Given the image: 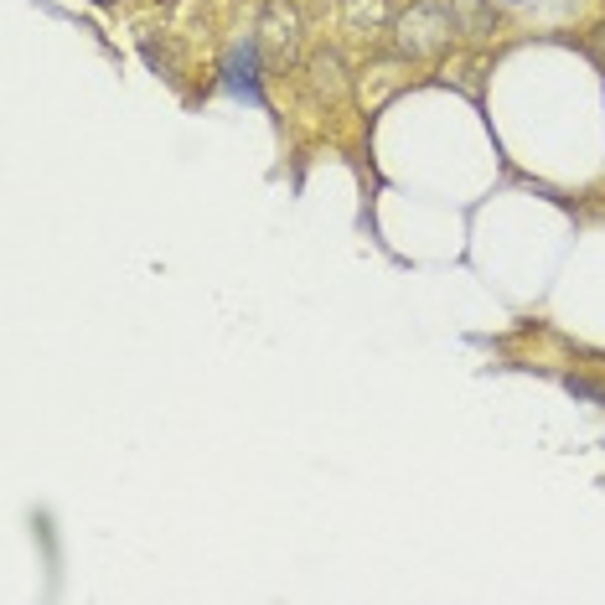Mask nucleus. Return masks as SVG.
Returning a JSON list of instances; mask_svg holds the SVG:
<instances>
[{
  "mask_svg": "<svg viewBox=\"0 0 605 605\" xmlns=\"http://www.w3.org/2000/svg\"><path fill=\"white\" fill-rule=\"evenodd\" d=\"M342 16H347L352 32H362V26H378V21L388 16V0H347Z\"/></svg>",
  "mask_w": 605,
  "mask_h": 605,
  "instance_id": "5",
  "label": "nucleus"
},
{
  "mask_svg": "<svg viewBox=\"0 0 605 605\" xmlns=\"http://www.w3.org/2000/svg\"><path fill=\"white\" fill-rule=\"evenodd\" d=\"M456 16L471 37H487L492 32V11H487V0H456Z\"/></svg>",
  "mask_w": 605,
  "mask_h": 605,
  "instance_id": "6",
  "label": "nucleus"
},
{
  "mask_svg": "<svg viewBox=\"0 0 605 605\" xmlns=\"http://www.w3.org/2000/svg\"><path fill=\"white\" fill-rule=\"evenodd\" d=\"M450 32H456V16L435 0H414V6L399 16V52L404 57H440L450 47Z\"/></svg>",
  "mask_w": 605,
  "mask_h": 605,
  "instance_id": "1",
  "label": "nucleus"
},
{
  "mask_svg": "<svg viewBox=\"0 0 605 605\" xmlns=\"http://www.w3.org/2000/svg\"><path fill=\"white\" fill-rule=\"evenodd\" d=\"M259 52L275 68H295V57H300V11L290 6V0H269V6L259 11Z\"/></svg>",
  "mask_w": 605,
  "mask_h": 605,
  "instance_id": "2",
  "label": "nucleus"
},
{
  "mask_svg": "<svg viewBox=\"0 0 605 605\" xmlns=\"http://www.w3.org/2000/svg\"><path fill=\"white\" fill-rule=\"evenodd\" d=\"M140 52H145V63H150V68H156V73H166V78H176V73H171V52H161V47H156V42H150V37L140 42Z\"/></svg>",
  "mask_w": 605,
  "mask_h": 605,
  "instance_id": "8",
  "label": "nucleus"
},
{
  "mask_svg": "<svg viewBox=\"0 0 605 605\" xmlns=\"http://www.w3.org/2000/svg\"><path fill=\"white\" fill-rule=\"evenodd\" d=\"M223 94L264 109V83H259V37H238L223 52Z\"/></svg>",
  "mask_w": 605,
  "mask_h": 605,
  "instance_id": "3",
  "label": "nucleus"
},
{
  "mask_svg": "<svg viewBox=\"0 0 605 605\" xmlns=\"http://www.w3.org/2000/svg\"><path fill=\"white\" fill-rule=\"evenodd\" d=\"M306 73H311V94H316V99H342V94H347V68H342V57L331 52V47L311 52Z\"/></svg>",
  "mask_w": 605,
  "mask_h": 605,
  "instance_id": "4",
  "label": "nucleus"
},
{
  "mask_svg": "<svg viewBox=\"0 0 605 605\" xmlns=\"http://www.w3.org/2000/svg\"><path fill=\"white\" fill-rule=\"evenodd\" d=\"M507 6H523V0H507Z\"/></svg>",
  "mask_w": 605,
  "mask_h": 605,
  "instance_id": "9",
  "label": "nucleus"
},
{
  "mask_svg": "<svg viewBox=\"0 0 605 605\" xmlns=\"http://www.w3.org/2000/svg\"><path fill=\"white\" fill-rule=\"evenodd\" d=\"M564 388L574 393V399H595V404L605 409V388H600V383H590V378H564Z\"/></svg>",
  "mask_w": 605,
  "mask_h": 605,
  "instance_id": "7",
  "label": "nucleus"
}]
</instances>
